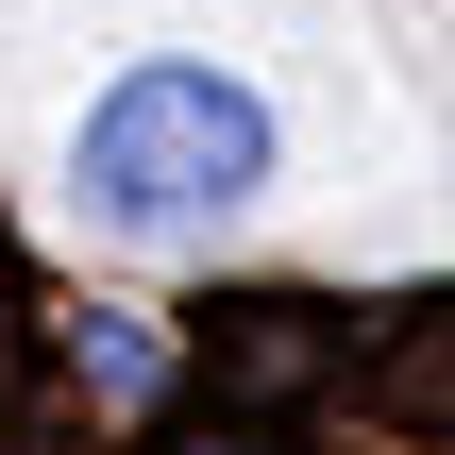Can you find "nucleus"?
<instances>
[{"label": "nucleus", "mask_w": 455, "mask_h": 455, "mask_svg": "<svg viewBox=\"0 0 455 455\" xmlns=\"http://www.w3.org/2000/svg\"><path fill=\"white\" fill-rule=\"evenodd\" d=\"M253 186H270V101H253V84H220V68H135V84H101V118H84V220H101V236L169 253V236L236 220Z\"/></svg>", "instance_id": "nucleus-1"}, {"label": "nucleus", "mask_w": 455, "mask_h": 455, "mask_svg": "<svg viewBox=\"0 0 455 455\" xmlns=\"http://www.w3.org/2000/svg\"><path fill=\"white\" fill-rule=\"evenodd\" d=\"M371 388H388V405H422V422H455V338H388V355H371Z\"/></svg>", "instance_id": "nucleus-2"}]
</instances>
